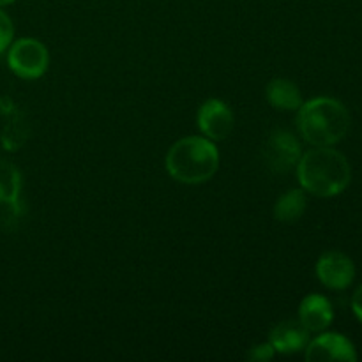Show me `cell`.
<instances>
[{"label": "cell", "mask_w": 362, "mask_h": 362, "mask_svg": "<svg viewBox=\"0 0 362 362\" xmlns=\"http://www.w3.org/2000/svg\"><path fill=\"white\" fill-rule=\"evenodd\" d=\"M297 177L304 191L315 197L329 198L343 193L352 179L350 163L332 147H315L300 156Z\"/></svg>", "instance_id": "6da1fadb"}, {"label": "cell", "mask_w": 362, "mask_h": 362, "mask_svg": "<svg viewBox=\"0 0 362 362\" xmlns=\"http://www.w3.org/2000/svg\"><path fill=\"white\" fill-rule=\"evenodd\" d=\"M297 126L313 147H332L349 134L350 113L338 99L317 98L300 105Z\"/></svg>", "instance_id": "7a4b0ae2"}, {"label": "cell", "mask_w": 362, "mask_h": 362, "mask_svg": "<svg viewBox=\"0 0 362 362\" xmlns=\"http://www.w3.org/2000/svg\"><path fill=\"white\" fill-rule=\"evenodd\" d=\"M219 166V152L212 140L187 136L175 141L166 156V170L182 184H202L214 177Z\"/></svg>", "instance_id": "3957f363"}, {"label": "cell", "mask_w": 362, "mask_h": 362, "mask_svg": "<svg viewBox=\"0 0 362 362\" xmlns=\"http://www.w3.org/2000/svg\"><path fill=\"white\" fill-rule=\"evenodd\" d=\"M7 64L16 76L25 80H35L48 69V49L37 39H20L11 46L7 53Z\"/></svg>", "instance_id": "277c9868"}, {"label": "cell", "mask_w": 362, "mask_h": 362, "mask_svg": "<svg viewBox=\"0 0 362 362\" xmlns=\"http://www.w3.org/2000/svg\"><path fill=\"white\" fill-rule=\"evenodd\" d=\"M300 156V144L288 131H274L265 141V163L274 173H288L290 170L297 168Z\"/></svg>", "instance_id": "5b68a950"}, {"label": "cell", "mask_w": 362, "mask_h": 362, "mask_svg": "<svg viewBox=\"0 0 362 362\" xmlns=\"http://www.w3.org/2000/svg\"><path fill=\"white\" fill-rule=\"evenodd\" d=\"M317 276L331 290L349 288L356 278V265L341 251H327L317 264Z\"/></svg>", "instance_id": "8992f818"}, {"label": "cell", "mask_w": 362, "mask_h": 362, "mask_svg": "<svg viewBox=\"0 0 362 362\" xmlns=\"http://www.w3.org/2000/svg\"><path fill=\"white\" fill-rule=\"evenodd\" d=\"M198 127L209 140H225L235 127V119L226 103L209 99L198 110Z\"/></svg>", "instance_id": "52a82bcc"}, {"label": "cell", "mask_w": 362, "mask_h": 362, "mask_svg": "<svg viewBox=\"0 0 362 362\" xmlns=\"http://www.w3.org/2000/svg\"><path fill=\"white\" fill-rule=\"evenodd\" d=\"M306 361L327 362V361H357V352L352 341L338 332H325L306 345Z\"/></svg>", "instance_id": "ba28073f"}, {"label": "cell", "mask_w": 362, "mask_h": 362, "mask_svg": "<svg viewBox=\"0 0 362 362\" xmlns=\"http://www.w3.org/2000/svg\"><path fill=\"white\" fill-rule=\"evenodd\" d=\"M271 345L279 354H296L310 343V331L300 322L286 320L276 325L271 332Z\"/></svg>", "instance_id": "9c48e42d"}, {"label": "cell", "mask_w": 362, "mask_h": 362, "mask_svg": "<svg viewBox=\"0 0 362 362\" xmlns=\"http://www.w3.org/2000/svg\"><path fill=\"white\" fill-rule=\"evenodd\" d=\"M334 311L331 303L324 296H308L300 303L299 308V322L310 332H322L332 324Z\"/></svg>", "instance_id": "30bf717a"}, {"label": "cell", "mask_w": 362, "mask_h": 362, "mask_svg": "<svg viewBox=\"0 0 362 362\" xmlns=\"http://www.w3.org/2000/svg\"><path fill=\"white\" fill-rule=\"evenodd\" d=\"M267 101L278 110H299L303 105V94L293 81L286 78H276L267 85Z\"/></svg>", "instance_id": "8fae6325"}, {"label": "cell", "mask_w": 362, "mask_h": 362, "mask_svg": "<svg viewBox=\"0 0 362 362\" xmlns=\"http://www.w3.org/2000/svg\"><path fill=\"white\" fill-rule=\"evenodd\" d=\"M21 173L13 163L0 161V204L7 205L14 212L20 211Z\"/></svg>", "instance_id": "7c38bea8"}, {"label": "cell", "mask_w": 362, "mask_h": 362, "mask_svg": "<svg viewBox=\"0 0 362 362\" xmlns=\"http://www.w3.org/2000/svg\"><path fill=\"white\" fill-rule=\"evenodd\" d=\"M308 198L304 189H290L274 205V218L281 223H296L304 216Z\"/></svg>", "instance_id": "4fadbf2b"}, {"label": "cell", "mask_w": 362, "mask_h": 362, "mask_svg": "<svg viewBox=\"0 0 362 362\" xmlns=\"http://www.w3.org/2000/svg\"><path fill=\"white\" fill-rule=\"evenodd\" d=\"M28 138V124L25 117L18 110L11 113V120L7 122L2 133V144L7 151H18Z\"/></svg>", "instance_id": "5bb4252c"}, {"label": "cell", "mask_w": 362, "mask_h": 362, "mask_svg": "<svg viewBox=\"0 0 362 362\" xmlns=\"http://www.w3.org/2000/svg\"><path fill=\"white\" fill-rule=\"evenodd\" d=\"M13 35H14L13 21H11V18L0 9V53H2L4 49L9 48L11 41H13Z\"/></svg>", "instance_id": "9a60e30c"}, {"label": "cell", "mask_w": 362, "mask_h": 362, "mask_svg": "<svg viewBox=\"0 0 362 362\" xmlns=\"http://www.w3.org/2000/svg\"><path fill=\"white\" fill-rule=\"evenodd\" d=\"M274 346L271 345V341L269 343H260V345L253 346V349L250 350V354H247V359L251 361H258V362H265V361H271L272 357H274Z\"/></svg>", "instance_id": "2e32d148"}, {"label": "cell", "mask_w": 362, "mask_h": 362, "mask_svg": "<svg viewBox=\"0 0 362 362\" xmlns=\"http://www.w3.org/2000/svg\"><path fill=\"white\" fill-rule=\"evenodd\" d=\"M352 310L354 315L362 322V285L357 288V292L352 297Z\"/></svg>", "instance_id": "e0dca14e"}, {"label": "cell", "mask_w": 362, "mask_h": 362, "mask_svg": "<svg viewBox=\"0 0 362 362\" xmlns=\"http://www.w3.org/2000/svg\"><path fill=\"white\" fill-rule=\"evenodd\" d=\"M14 0H0V6H7V4H13Z\"/></svg>", "instance_id": "ac0fdd59"}]
</instances>
